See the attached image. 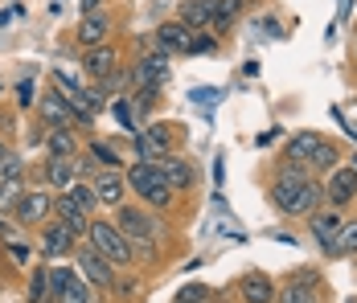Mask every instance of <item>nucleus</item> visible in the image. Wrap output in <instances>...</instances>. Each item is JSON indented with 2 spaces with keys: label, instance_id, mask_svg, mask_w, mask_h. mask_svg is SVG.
Instances as JSON below:
<instances>
[{
  "label": "nucleus",
  "instance_id": "nucleus-1",
  "mask_svg": "<svg viewBox=\"0 0 357 303\" xmlns=\"http://www.w3.org/2000/svg\"><path fill=\"white\" fill-rule=\"evenodd\" d=\"M123 180H128V189H132V193L148 205V209H169V205H173V197H177V189H173V185L156 172V164H152V160L132 164Z\"/></svg>",
  "mask_w": 357,
  "mask_h": 303
},
{
  "label": "nucleus",
  "instance_id": "nucleus-2",
  "mask_svg": "<svg viewBox=\"0 0 357 303\" xmlns=\"http://www.w3.org/2000/svg\"><path fill=\"white\" fill-rule=\"evenodd\" d=\"M86 242L107 258L115 270H128L136 258H132V242L119 234L115 222H103V217H91V230H86Z\"/></svg>",
  "mask_w": 357,
  "mask_h": 303
},
{
  "label": "nucleus",
  "instance_id": "nucleus-3",
  "mask_svg": "<svg viewBox=\"0 0 357 303\" xmlns=\"http://www.w3.org/2000/svg\"><path fill=\"white\" fill-rule=\"evenodd\" d=\"M115 213V226H119V234L128 238V242H156V238L165 234V226L156 222V213L148 209V205H119V209H111Z\"/></svg>",
  "mask_w": 357,
  "mask_h": 303
},
{
  "label": "nucleus",
  "instance_id": "nucleus-4",
  "mask_svg": "<svg viewBox=\"0 0 357 303\" xmlns=\"http://www.w3.org/2000/svg\"><path fill=\"white\" fill-rule=\"evenodd\" d=\"M74 258H78V274L91 283V287H99V291H111V283H115V267H111L107 258L91 246V242H82L78 250H74Z\"/></svg>",
  "mask_w": 357,
  "mask_h": 303
},
{
  "label": "nucleus",
  "instance_id": "nucleus-5",
  "mask_svg": "<svg viewBox=\"0 0 357 303\" xmlns=\"http://www.w3.org/2000/svg\"><path fill=\"white\" fill-rule=\"evenodd\" d=\"M152 45L160 49V54H169V58H189L193 54V29L189 25H181V21H165L156 37H152Z\"/></svg>",
  "mask_w": 357,
  "mask_h": 303
},
{
  "label": "nucleus",
  "instance_id": "nucleus-6",
  "mask_svg": "<svg viewBox=\"0 0 357 303\" xmlns=\"http://www.w3.org/2000/svg\"><path fill=\"white\" fill-rule=\"evenodd\" d=\"M50 213H54V197L45 193V189H25V197L17 201L13 209V217H17V226H41V222H50Z\"/></svg>",
  "mask_w": 357,
  "mask_h": 303
},
{
  "label": "nucleus",
  "instance_id": "nucleus-7",
  "mask_svg": "<svg viewBox=\"0 0 357 303\" xmlns=\"http://www.w3.org/2000/svg\"><path fill=\"white\" fill-rule=\"evenodd\" d=\"M165 82H169V54H144L140 62L132 66V91H140V86H156V91H165Z\"/></svg>",
  "mask_w": 357,
  "mask_h": 303
},
{
  "label": "nucleus",
  "instance_id": "nucleus-8",
  "mask_svg": "<svg viewBox=\"0 0 357 303\" xmlns=\"http://www.w3.org/2000/svg\"><path fill=\"white\" fill-rule=\"evenodd\" d=\"M91 189H95L99 205H107V209H119L123 197H128V180H123L119 169H99L95 176H91Z\"/></svg>",
  "mask_w": 357,
  "mask_h": 303
},
{
  "label": "nucleus",
  "instance_id": "nucleus-9",
  "mask_svg": "<svg viewBox=\"0 0 357 303\" xmlns=\"http://www.w3.org/2000/svg\"><path fill=\"white\" fill-rule=\"evenodd\" d=\"M50 279H54V303H91L95 287L82 274H74V270H50Z\"/></svg>",
  "mask_w": 357,
  "mask_h": 303
},
{
  "label": "nucleus",
  "instance_id": "nucleus-10",
  "mask_svg": "<svg viewBox=\"0 0 357 303\" xmlns=\"http://www.w3.org/2000/svg\"><path fill=\"white\" fill-rule=\"evenodd\" d=\"M37 230H41V254H45V258H66V254L78 250V238H74L62 222H41Z\"/></svg>",
  "mask_w": 357,
  "mask_h": 303
},
{
  "label": "nucleus",
  "instance_id": "nucleus-11",
  "mask_svg": "<svg viewBox=\"0 0 357 303\" xmlns=\"http://www.w3.org/2000/svg\"><path fill=\"white\" fill-rule=\"evenodd\" d=\"M111 70H119V49L103 41V45H91V49H82V74L91 78V82H99V78H107Z\"/></svg>",
  "mask_w": 357,
  "mask_h": 303
},
{
  "label": "nucleus",
  "instance_id": "nucleus-12",
  "mask_svg": "<svg viewBox=\"0 0 357 303\" xmlns=\"http://www.w3.org/2000/svg\"><path fill=\"white\" fill-rule=\"evenodd\" d=\"M111 37V17L99 8V13H82V21H78V29H74V41L82 45V49H91V45H103Z\"/></svg>",
  "mask_w": 357,
  "mask_h": 303
},
{
  "label": "nucleus",
  "instance_id": "nucleus-13",
  "mask_svg": "<svg viewBox=\"0 0 357 303\" xmlns=\"http://www.w3.org/2000/svg\"><path fill=\"white\" fill-rule=\"evenodd\" d=\"M152 164H156V172H160L177 193H189V189H193V180H197V176H193V164H189L185 156H169V152H165V156H160V160H152Z\"/></svg>",
  "mask_w": 357,
  "mask_h": 303
},
{
  "label": "nucleus",
  "instance_id": "nucleus-14",
  "mask_svg": "<svg viewBox=\"0 0 357 303\" xmlns=\"http://www.w3.org/2000/svg\"><path fill=\"white\" fill-rule=\"evenodd\" d=\"M234 291H238L243 303H275V283H271L263 270H247Z\"/></svg>",
  "mask_w": 357,
  "mask_h": 303
},
{
  "label": "nucleus",
  "instance_id": "nucleus-15",
  "mask_svg": "<svg viewBox=\"0 0 357 303\" xmlns=\"http://www.w3.org/2000/svg\"><path fill=\"white\" fill-rule=\"evenodd\" d=\"M37 119H41L45 127H74L70 123V102L62 99L58 91H45V95L37 99Z\"/></svg>",
  "mask_w": 357,
  "mask_h": 303
},
{
  "label": "nucleus",
  "instance_id": "nucleus-16",
  "mask_svg": "<svg viewBox=\"0 0 357 303\" xmlns=\"http://www.w3.org/2000/svg\"><path fill=\"white\" fill-rule=\"evenodd\" d=\"M41 176H45V185H50V189L66 193V189H70L74 180H78L74 156H45V164H41Z\"/></svg>",
  "mask_w": 357,
  "mask_h": 303
},
{
  "label": "nucleus",
  "instance_id": "nucleus-17",
  "mask_svg": "<svg viewBox=\"0 0 357 303\" xmlns=\"http://www.w3.org/2000/svg\"><path fill=\"white\" fill-rule=\"evenodd\" d=\"M54 217H58V222H62V226L78 238V242H82V238H86V230H91V213H86V209H78L66 193H62V197H54Z\"/></svg>",
  "mask_w": 357,
  "mask_h": 303
},
{
  "label": "nucleus",
  "instance_id": "nucleus-18",
  "mask_svg": "<svg viewBox=\"0 0 357 303\" xmlns=\"http://www.w3.org/2000/svg\"><path fill=\"white\" fill-rule=\"evenodd\" d=\"M308 230H312V238H317V246L333 254V242H337V230H341L337 209H312V213H308Z\"/></svg>",
  "mask_w": 357,
  "mask_h": 303
},
{
  "label": "nucleus",
  "instance_id": "nucleus-19",
  "mask_svg": "<svg viewBox=\"0 0 357 303\" xmlns=\"http://www.w3.org/2000/svg\"><path fill=\"white\" fill-rule=\"evenodd\" d=\"M324 197L337 205H349L357 197V169H333L328 172V189H324Z\"/></svg>",
  "mask_w": 357,
  "mask_h": 303
},
{
  "label": "nucleus",
  "instance_id": "nucleus-20",
  "mask_svg": "<svg viewBox=\"0 0 357 303\" xmlns=\"http://www.w3.org/2000/svg\"><path fill=\"white\" fill-rule=\"evenodd\" d=\"M214 8L218 0H181V25H189L193 33H202V29H210L214 25Z\"/></svg>",
  "mask_w": 357,
  "mask_h": 303
},
{
  "label": "nucleus",
  "instance_id": "nucleus-21",
  "mask_svg": "<svg viewBox=\"0 0 357 303\" xmlns=\"http://www.w3.org/2000/svg\"><path fill=\"white\" fill-rule=\"evenodd\" d=\"M300 185H304V180H284V176H275V185H271V205H275L280 213H304V205H300Z\"/></svg>",
  "mask_w": 357,
  "mask_h": 303
},
{
  "label": "nucleus",
  "instance_id": "nucleus-22",
  "mask_svg": "<svg viewBox=\"0 0 357 303\" xmlns=\"http://www.w3.org/2000/svg\"><path fill=\"white\" fill-rule=\"evenodd\" d=\"M45 156H78L74 127H50L45 132Z\"/></svg>",
  "mask_w": 357,
  "mask_h": 303
},
{
  "label": "nucleus",
  "instance_id": "nucleus-23",
  "mask_svg": "<svg viewBox=\"0 0 357 303\" xmlns=\"http://www.w3.org/2000/svg\"><path fill=\"white\" fill-rule=\"evenodd\" d=\"M25 172H13V176H0V213H13L17 201L25 197Z\"/></svg>",
  "mask_w": 357,
  "mask_h": 303
},
{
  "label": "nucleus",
  "instance_id": "nucleus-24",
  "mask_svg": "<svg viewBox=\"0 0 357 303\" xmlns=\"http://www.w3.org/2000/svg\"><path fill=\"white\" fill-rule=\"evenodd\" d=\"M321 143H324L321 132H300V135H291V139H287V160H300V164H308V160H312V152H317Z\"/></svg>",
  "mask_w": 357,
  "mask_h": 303
},
{
  "label": "nucleus",
  "instance_id": "nucleus-25",
  "mask_svg": "<svg viewBox=\"0 0 357 303\" xmlns=\"http://www.w3.org/2000/svg\"><path fill=\"white\" fill-rule=\"evenodd\" d=\"M275 303H321L317 300V287H308V283H287V287H280L275 291Z\"/></svg>",
  "mask_w": 357,
  "mask_h": 303
},
{
  "label": "nucleus",
  "instance_id": "nucleus-26",
  "mask_svg": "<svg viewBox=\"0 0 357 303\" xmlns=\"http://www.w3.org/2000/svg\"><path fill=\"white\" fill-rule=\"evenodd\" d=\"M29 303H54V279H50V270H45V267L33 270V283H29Z\"/></svg>",
  "mask_w": 357,
  "mask_h": 303
},
{
  "label": "nucleus",
  "instance_id": "nucleus-27",
  "mask_svg": "<svg viewBox=\"0 0 357 303\" xmlns=\"http://www.w3.org/2000/svg\"><path fill=\"white\" fill-rule=\"evenodd\" d=\"M66 197H70L78 209H86L91 217H95V209H99V197H95V189H91V180H74L70 189H66Z\"/></svg>",
  "mask_w": 357,
  "mask_h": 303
},
{
  "label": "nucleus",
  "instance_id": "nucleus-28",
  "mask_svg": "<svg viewBox=\"0 0 357 303\" xmlns=\"http://www.w3.org/2000/svg\"><path fill=\"white\" fill-rule=\"evenodd\" d=\"M86 152L95 156V164H99V169H119V164H123V156L111 148L107 139H91V143H86Z\"/></svg>",
  "mask_w": 357,
  "mask_h": 303
},
{
  "label": "nucleus",
  "instance_id": "nucleus-29",
  "mask_svg": "<svg viewBox=\"0 0 357 303\" xmlns=\"http://www.w3.org/2000/svg\"><path fill=\"white\" fill-rule=\"evenodd\" d=\"M333 254H357V222H341L337 242H333Z\"/></svg>",
  "mask_w": 357,
  "mask_h": 303
},
{
  "label": "nucleus",
  "instance_id": "nucleus-30",
  "mask_svg": "<svg viewBox=\"0 0 357 303\" xmlns=\"http://www.w3.org/2000/svg\"><path fill=\"white\" fill-rule=\"evenodd\" d=\"M111 111H115V119H119L128 132H140V111H136L128 99H115V102H111Z\"/></svg>",
  "mask_w": 357,
  "mask_h": 303
},
{
  "label": "nucleus",
  "instance_id": "nucleus-31",
  "mask_svg": "<svg viewBox=\"0 0 357 303\" xmlns=\"http://www.w3.org/2000/svg\"><path fill=\"white\" fill-rule=\"evenodd\" d=\"M321 201H324V185L321 180H304V185H300V205H304V213L321 209Z\"/></svg>",
  "mask_w": 357,
  "mask_h": 303
},
{
  "label": "nucleus",
  "instance_id": "nucleus-32",
  "mask_svg": "<svg viewBox=\"0 0 357 303\" xmlns=\"http://www.w3.org/2000/svg\"><path fill=\"white\" fill-rule=\"evenodd\" d=\"M308 164H312L317 172H328L333 164H337V148H333V143H321V148L312 152V160H308Z\"/></svg>",
  "mask_w": 357,
  "mask_h": 303
},
{
  "label": "nucleus",
  "instance_id": "nucleus-33",
  "mask_svg": "<svg viewBox=\"0 0 357 303\" xmlns=\"http://www.w3.org/2000/svg\"><path fill=\"white\" fill-rule=\"evenodd\" d=\"M74 169H78V180H91V176L99 172V164H95L91 152H78V156H74Z\"/></svg>",
  "mask_w": 357,
  "mask_h": 303
},
{
  "label": "nucleus",
  "instance_id": "nucleus-34",
  "mask_svg": "<svg viewBox=\"0 0 357 303\" xmlns=\"http://www.w3.org/2000/svg\"><path fill=\"white\" fill-rule=\"evenodd\" d=\"M82 99H86V107H91V111H95V115H99V111H103V107H107V95H103V91H99V86H82Z\"/></svg>",
  "mask_w": 357,
  "mask_h": 303
},
{
  "label": "nucleus",
  "instance_id": "nucleus-35",
  "mask_svg": "<svg viewBox=\"0 0 357 303\" xmlns=\"http://www.w3.org/2000/svg\"><path fill=\"white\" fill-rule=\"evenodd\" d=\"M177 300H189V303H206V300H210V287H202V283L193 287V283H189V287H181V291H177Z\"/></svg>",
  "mask_w": 357,
  "mask_h": 303
},
{
  "label": "nucleus",
  "instance_id": "nucleus-36",
  "mask_svg": "<svg viewBox=\"0 0 357 303\" xmlns=\"http://www.w3.org/2000/svg\"><path fill=\"white\" fill-rule=\"evenodd\" d=\"M111 291H119V300H132V295L140 291V283H136V279H119V274H115V283H111Z\"/></svg>",
  "mask_w": 357,
  "mask_h": 303
},
{
  "label": "nucleus",
  "instance_id": "nucleus-37",
  "mask_svg": "<svg viewBox=\"0 0 357 303\" xmlns=\"http://www.w3.org/2000/svg\"><path fill=\"white\" fill-rule=\"evenodd\" d=\"M13 172H25V164H21V156L4 152V156H0V176H13Z\"/></svg>",
  "mask_w": 357,
  "mask_h": 303
},
{
  "label": "nucleus",
  "instance_id": "nucleus-38",
  "mask_svg": "<svg viewBox=\"0 0 357 303\" xmlns=\"http://www.w3.org/2000/svg\"><path fill=\"white\" fill-rule=\"evenodd\" d=\"M17 95H21V107H33V82H21Z\"/></svg>",
  "mask_w": 357,
  "mask_h": 303
},
{
  "label": "nucleus",
  "instance_id": "nucleus-39",
  "mask_svg": "<svg viewBox=\"0 0 357 303\" xmlns=\"http://www.w3.org/2000/svg\"><path fill=\"white\" fill-rule=\"evenodd\" d=\"M103 8V0H82V13H99Z\"/></svg>",
  "mask_w": 357,
  "mask_h": 303
},
{
  "label": "nucleus",
  "instance_id": "nucleus-40",
  "mask_svg": "<svg viewBox=\"0 0 357 303\" xmlns=\"http://www.w3.org/2000/svg\"><path fill=\"white\" fill-rule=\"evenodd\" d=\"M8 234V222H4V213H0V238Z\"/></svg>",
  "mask_w": 357,
  "mask_h": 303
},
{
  "label": "nucleus",
  "instance_id": "nucleus-41",
  "mask_svg": "<svg viewBox=\"0 0 357 303\" xmlns=\"http://www.w3.org/2000/svg\"><path fill=\"white\" fill-rule=\"evenodd\" d=\"M4 152H8V143H4V139H0V156H4Z\"/></svg>",
  "mask_w": 357,
  "mask_h": 303
},
{
  "label": "nucleus",
  "instance_id": "nucleus-42",
  "mask_svg": "<svg viewBox=\"0 0 357 303\" xmlns=\"http://www.w3.org/2000/svg\"><path fill=\"white\" fill-rule=\"evenodd\" d=\"M173 303H189V300H173Z\"/></svg>",
  "mask_w": 357,
  "mask_h": 303
}]
</instances>
